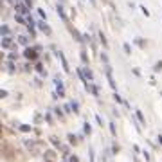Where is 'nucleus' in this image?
Instances as JSON below:
<instances>
[{"label": "nucleus", "mask_w": 162, "mask_h": 162, "mask_svg": "<svg viewBox=\"0 0 162 162\" xmlns=\"http://www.w3.org/2000/svg\"><path fill=\"white\" fill-rule=\"evenodd\" d=\"M70 106H72V110H74V112H78V110H79V106H78V103H72Z\"/></svg>", "instance_id": "nucleus-34"}, {"label": "nucleus", "mask_w": 162, "mask_h": 162, "mask_svg": "<svg viewBox=\"0 0 162 162\" xmlns=\"http://www.w3.org/2000/svg\"><path fill=\"white\" fill-rule=\"evenodd\" d=\"M99 40H101V43H103V47H108V41H106V36H105L103 33H99Z\"/></svg>", "instance_id": "nucleus-21"}, {"label": "nucleus", "mask_w": 162, "mask_h": 162, "mask_svg": "<svg viewBox=\"0 0 162 162\" xmlns=\"http://www.w3.org/2000/svg\"><path fill=\"white\" fill-rule=\"evenodd\" d=\"M24 2H25V6H27V7H29V9H31V7H33V0H24Z\"/></svg>", "instance_id": "nucleus-32"}, {"label": "nucleus", "mask_w": 162, "mask_h": 162, "mask_svg": "<svg viewBox=\"0 0 162 162\" xmlns=\"http://www.w3.org/2000/svg\"><path fill=\"white\" fill-rule=\"evenodd\" d=\"M124 52H126V54L131 52V49H130V45H128V43H124Z\"/></svg>", "instance_id": "nucleus-27"}, {"label": "nucleus", "mask_w": 162, "mask_h": 162, "mask_svg": "<svg viewBox=\"0 0 162 162\" xmlns=\"http://www.w3.org/2000/svg\"><path fill=\"white\" fill-rule=\"evenodd\" d=\"M36 25L40 27V31H41V33H45V34H47V36H49V34L52 33V31H51V25H47V24H45V22H38Z\"/></svg>", "instance_id": "nucleus-6"}, {"label": "nucleus", "mask_w": 162, "mask_h": 162, "mask_svg": "<svg viewBox=\"0 0 162 162\" xmlns=\"http://www.w3.org/2000/svg\"><path fill=\"white\" fill-rule=\"evenodd\" d=\"M70 162H78V157H70Z\"/></svg>", "instance_id": "nucleus-37"}, {"label": "nucleus", "mask_w": 162, "mask_h": 162, "mask_svg": "<svg viewBox=\"0 0 162 162\" xmlns=\"http://www.w3.org/2000/svg\"><path fill=\"white\" fill-rule=\"evenodd\" d=\"M113 99L117 101V103H121V105H124V106H130V105H128V103H126V101H124L121 96H119V94H113Z\"/></svg>", "instance_id": "nucleus-15"}, {"label": "nucleus", "mask_w": 162, "mask_h": 162, "mask_svg": "<svg viewBox=\"0 0 162 162\" xmlns=\"http://www.w3.org/2000/svg\"><path fill=\"white\" fill-rule=\"evenodd\" d=\"M131 72H133L135 76H141V70H139V68H133V70H131Z\"/></svg>", "instance_id": "nucleus-36"}, {"label": "nucleus", "mask_w": 162, "mask_h": 162, "mask_svg": "<svg viewBox=\"0 0 162 162\" xmlns=\"http://www.w3.org/2000/svg\"><path fill=\"white\" fill-rule=\"evenodd\" d=\"M36 70H38L41 76H45V74H47V72H43V65H41V63H36Z\"/></svg>", "instance_id": "nucleus-22"}, {"label": "nucleus", "mask_w": 162, "mask_h": 162, "mask_svg": "<svg viewBox=\"0 0 162 162\" xmlns=\"http://www.w3.org/2000/svg\"><path fill=\"white\" fill-rule=\"evenodd\" d=\"M54 158H56L54 151H45V160L47 162H54Z\"/></svg>", "instance_id": "nucleus-14"}, {"label": "nucleus", "mask_w": 162, "mask_h": 162, "mask_svg": "<svg viewBox=\"0 0 162 162\" xmlns=\"http://www.w3.org/2000/svg\"><path fill=\"white\" fill-rule=\"evenodd\" d=\"M18 41H20L22 45H29V38H27V36H18Z\"/></svg>", "instance_id": "nucleus-18"}, {"label": "nucleus", "mask_w": 162, "mask_h": 162, "mask_svg": "<svg viewBox=\"0 0 162 162\" xmlns=\"http://www.w3.org/2000/svg\"><path fill=\"white\" fill-rule=\"evenodd\" d=\"M7 58H9V60H11V61H15V60H16V58H18V56H16V54H15V52H11V54H9V56H7Z\"/></svg>", "instance_id": "nucleus-30"}, {"label": "nucleus", "mask_w": 162, "mask_h": 162, "mask_svg": "<svg viewBox=\"0 0 162 162\" xmlns=\"http://www.w3.org/2000/svg\"><path fill=\"white\" fill-rule=\"evenodd\" d=\"M81 70H83V76L86 78V81H90L92 78H94V74H92V70H90V68H81Z\"/></svg>", "instance_id": "nucleus-13"}, {"label": "nucleus", "mask_w": 162, "mask_h": 162, "mask_svg": "<svg viewBox=\"0 0 162 162\" xmlns=\"http://www.w3.org/2000/svg\"><path fill=\"white\" fill-rule=\"evenodd\" d=\"M90 2H92V4H96V0H90Z\"/></svg>", "instance_id": "nucleus-39"}, {"label": "nucleus", "mask_w": 162, "mask_h": 162, "mask_svg": "<svg viewBox=\"0 0 162 162\" xmlns=\"http://www.w3.org/2000/svg\"><path fill=\"white\" fill-rule=\"evenodd\" d=\"M56 9H58V15H60V18H61L63 22H68V20H67V15H65V11H63V6H61V4H58V7H56Z\"/></svg>", "instance_id": "nucleus-11"}, {"label": "nucleus", "mask_w": 162, "mask_h": 162, "mask_svg": "<svg viewBox=\"0 0 162 162\" xmlns=\"http://www.w3.org/2000/svg\"><path fill=\"white\" fill-rule=\"evenodd\" d=\"M68 27H70V25H68ZM68 31H70V34H72V36H74V38H76V40H78L79 43H83V36H81V34L78 33V29H74V27H70V29H68Z\"/></svg>", "instance_id": "nucleus-10"}, {"label": "nucleus", "mask_w": 162, "mask_h": 162, "mask_svg": "<svg viewBox=\"0 0 162 162\" xmlns=\"http://www.w3.org/2000/svg\"><path fill=\"white\" fill-rule=\"evenodd\" d=\"M2 49H16V45H13V40L9 36H2Z\"/></svg>", "instance_id": "nucleus-3"}, {"label": "nucleus", "mask_w": 162, "mask_h": 162, "mask_svg": "<svg viewBox=\"0 0 162 162\" xmlns=\"http://www.w3.org/2000/svg\"><path fill=\"white\" fill-rule=\"evenodd\" d=\"M105 74H106V79H108V83H110V86L115 90V88H117V86H115V81H113V76H112V67L106 63L105 65Z\"/></svg>", "instance_id": "nucleus-2"}, {"label": "nucleus", "mask_w": 162, "mask_h": 162, "mask_svg": "<svg viewBox=\"0 0 162 162\" xmlns=\"http://www.w3.org/2000/svg\"><path fill=\"white\" fill-rule=\"evenodd\" d=\"M38 52H40V51H38L36 47H33V49L27 47V49L24 51V56H25V60H29V61H36V60H38Z\"/></svg>", "instance_id": "nucleus-1"}, {"label": "nucleus", "mask_w": 162, "mask_h": 162, "mask_svg": "<svg viewBox=\"0 0 162 162\" xmlns=\"http://www.w3.org/2000/svg\"><path fill=\"white\" fill-rule=\"evenodd\" d=\"M141 11H142V13H144V15H146V16H150V11H148V9H146V7H144V6H141Z\"/></svg>", "instance_id": "nucleus-29"}, {"label": "nucleus", "mask_w": 162, "mask_h": 162, "mask_svg": "<svg viewBox=\"0 0 162 162\" xmlns=\"http://www.w3.org/2000/svg\"><path fill=\"white\" fill-rule=\"evenodd\" d=\"M135 43H137L141 49H144V47H146V40H144V38H135Z\"/></svg>", "instance_id": "nucleus-16"}, {"label": "nucleus", "mask_w": 162, "mask_h": 162, "mask_svg": "<svg viewBox=\"0 0 162 162\" xmlns=\"http://www.w3.org/2000/svg\"><path fill=\"white\" fill-rule=\"evenodd\" d=\"M25 144H27V148L31 150V153H33V155H36V153H38V144H40V142H36V141H27Z\"/></svg>", "instance_id": "nucleus-8"}, {"label": "nucleus", "mask_w": 162, "mask_h": 162, "mask_svg": "<svg viewBox=\"0 0 162 162\" xmlns=\"http://www.w3.org/2000/svg\"><path fill=\"white\" fill-rule=\"evenodd\" d=\"M160 70H162V60H160V61H157V63H155V67H153V72H160Z\"/></svg>", "instance_id": "nucleus-20"}, {"label": "nucleus", "mask_w": 162, "mask_h": 162, "mask_svg": "<svg viewBox=\"0 0 162 162\" xmlns=\"http://www.w3.org/2000/svg\"><path fill=\"white\" fill-rule=\"evenodd\" d=\"M81 60H83L85 63H88V58H86V52H85V49L81 51Z\"/></svg>", "instance_id": "nucleus-23"}, {"label": "nucleus", "mask_w": 162, "mask_h": 162, "mask_svg": "<svg viewBox=\"0 0 162 162\" xmlns=\"http://www.w3.org/2000/svg\"><path fill=\"white\" fill-rule=\"evenodd\" d=\"M88 153H90V162H96V160H94V148H90Z\"/></svg>", "instance_id": "nucleus-25"}, {"label": "nucleus", "mask_w": 162, "mask_h": 162, "mask_svg": "<svg viewBox=\"0 0 162 162\" xmlns=\"http://www.w3.org/2000/svg\"><path fill=\"white\" fill-rule=\"evenodd\" d=\"M110 131H112V135H115V124L113 123H110Z\"/></svg>", "instance_id": "nucleus-31"}, {"label": "nucleus", "mask_w": 162, "mask_h": 162, "mask_svg": "<svg viewBox=\"0 0 162 162\" xmlns=\"http://www.w3.org/2000/svg\"><path fill=\"white\" fill-rule=\"evenodd\" d=\"M85 88L90 92L92 96H96V97L99 96V88H97V85H94V83H86V85H85Z\"/></svg>", "instance_id": "nucleus-4"}, {"label": "nucleus", "mask_w": 162, "mask_h": 162, "mask_svg": "<svg viewBox=\"0 0 162 162\" xmlns=\"http://www.w3.org/2000/svg\"><path fill=\"white\" fill-rule=\"evenodd\" d=\"M54 83H56V92L60 94V97H63V96H65V88H63V83H61L58 78H54Z\"/></svg>", "instance_id": "nucleus-7"}, {"label": "nucleus", "mask_w": 162, "mask_h": 162, "mask_svg": "<svg viewBox=\"0 0 162 162\" xmlns=\"http://www.w3.org/2000/svg\"><path fill=\"white\" fill-rule=\"evenodd\" d=\"M101 60H103V63H105V65L108 63V56H106V54H103V56H101Z\"/></svg>", "instance_id": "nucleus-33"}, {"label": "nucleus", "mask_w": 162, "mask_h": 162, "mask_svg": "<svg viewBox=\"0 0 162 162\" xmlns=\"http://www.w3.org/2000/svg\"><path fill=\"white\" fill-rule=\"evenodd\" d=\"M20 131H31V126L24 124V126H20Z\"/></svg>", "instance_id": "nucleus-24"}, {"label": "nucleus", "mask_w": 162, "mask_h": 162, "mask_svg": "<svg viewBox=\"0 0 162 162\" xmlns=\"http://www.w3.org/2000/svg\"><path fill=\"white\" fill-rule=\"evenodd\" d=\"M0 33H2V36H9V33H11V29H9L7 25H2V27H0Z\"/></svg>", "instance_id": "nucleus-17"}, {"label": "nucleus", "mask_w": 162, "mask_h": 162, "mask_svg": "<svg viewBox=\"0 0 162 162\" xmlns=\"http://www.w3.org/2000/svg\"><path fill=\"white\" fill-rule=\"evenodd\" d=\"M135 117H137V121L141 124H146V119H144V115L141 113V110H135Z\"/></svg>", "instance_id": "nucleus-12"}, {"label": "nucleus", "mask_w": 162, "mask_h": 162, "mask_svg": "<svg viewBox=\"0 0 162 162\" xmlns=\"http://www.w3.org/2000/svg\"><path fill=\"white\" fill-rule=\"evenodd\" d=\"M92 131V128H90V124L88 123H85V133H90Z\"/></svg>", "instance_id": "nucleus-26"}, {"label": "nucleus", "mask_w": 162, "mask_h": 162, "mask_svg": "<svg viewBox=\"0 0 162 162\" xmlns=\"http://www.w3.org/2000/svg\"><path fill=\"white\" fill-rule=\"evenodd\" d=\"M158 142H160V146H162V135H158Z\"/></svg>", "instance_id": "nucleus-38"}, {"label": "nucleus", "mask_w": 162, "mask_h": 162, "mask_svg": "<svg viewBox=\"0 0 162 162\" xmlns=\"http://www.w3.org/2000/svg\"><path fill=\"white\" fill-rule=\"evenodd\" d=\"M15 9H16L20 15H24V16H27V15H29V7H27V6H24V4H20V2L15 6Z\"/></svg>", "instance_id": "nucleus-5"}, {"label": "nucleus", "mask_w": 162, "mask_h": 162, "mask_svg": "<svg viewBox=\"0 0 162 162\" xmlns=\"http://www.w3.org/2000/svg\"><path fill=\"white\" fill-rule=\"evenodd\" d=\"M58 58H60V61H61L63 70H65V72H68V63H67V60H65V56H63V52H61V51L58 52Z\"/></svg>", "instance_id": "nucleus-9"}, {"label": "nucleus", "mask_w": 162, "mask_h": 162, "mask_svg": "<svg viewBox=\"0 0 162 162\" xmlns=\"http://www.w3.org/2000/svg\"><path fill=\"white\" fill-rule=\"evenodd\" d=\"M7 70H9L11 74H13V72H16V67H15V63H13L11 60H9V63H7Z\"/></svg>", "instance_id": "nucleus-19"}, {"label": "nucleus", "mask_w": 162, "mask_h": 162, "mask_svg": "<svg viewBox=\"0 0 162 162\" xmlns=\"http://www.w3.org/2000/svg\"><path fill=\"white\" fill-rule=\"evenodd\" d=\"M96 121H97V124H101V126H103V119L99 117V115H96Z\"/></svg>", "instance_id": "nucleus-35"}, {"label": "nucleus", "mask_w": 162, "mask_h": 162, "mask_svg": "<svg viewBox=\"0 0 162 162\" xmlns=\"http://www.w3.org/2000/svg\"><path fill=\"white\" fill-rule=\"evenodd\" d=\"M38 15H40L41 18H47V15H45V11H43V9H38Z\"/></svg>", "instance_id": "nucleus-28"}]
</instances>
